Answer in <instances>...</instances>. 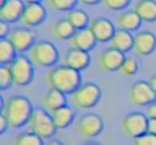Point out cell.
<instances>
[{"label":"cell","mask_w":156,"mask_h":145,"mask_svg":"<svg viewBox=\"0 0 156 145\" xmlns=\"http://www.w3.org/2000/svg\"><path fill=\"white\" fill-rule=\"evenodd\" d=\"M45 79L51 88L61 91L64 94H72L81 85L80 71L63 64L49 70Z\"/></svg>","instance_id":"1"},{"label":"cell","mask_w":156,"mask_h":145,"mask_svg":"<svg viewBox=\"0 0 156 145\" xmlns=\"http://www.w3.org/2000/svg\"><path fill=\"white\" fill-rule=\"evenodd\" d=\"M33 112L34 108L29 98L15 95L7 98L1 114L7 119L10 127L20 128L28 123Z\"/></svg>","instance_id":"2"},{"label":"cell","mask_w":156,"mask_h":145,"mask_svg":"<svg viewBox=\"0 0 156 145\" xmlns=\"http://www.w3.org/2000/svg\"><path fill=\"white\" fill-rule=\"evenodd\" d=\"M27 125L29 131L42 140L51 139L57 131L51 114L42 109H34Z\"/></svg>","instance_id":"3"},{"label":"cell","mask_w":156,"mask_h":145,"mask_svg":"<svg viewBox=\"0 0 156 145\" xmlns=\"http://www.w3.org/2000/svg\"><path fill=\"white\" fill-rule=\"evenodd\" d=\"M29 58L34 65L40 67H49L58 60V51L53 43L48 41H39L29 50Z\"/></svg>","instance_id":"4"},{"label":"cell","mask_w":156,"mask_h":145,"mask_svg":"<svg viewBox=\"0 0 156 145\" xmlns=\"http://www.w3.org/2000/svg\"><path fill=\"white\" fill-rule=\"evenodd\" d=\"M102 92L98 85L94 83L80 85L71 94V102L78 109H91L99 102Z\"/></svg>","instance_id":"5"},{"label":"cell","mask_w":156,"mask_h":145,"mask_svg":"<svg viewBox=\"0 0 156 145\" xmlns=\"http://www.w3.org/2000/svg\"><path fill=\"white\" fill-rule=\"evenodd\" d=\"M9 67L13 76L15 85L24 87L29 85L34 80V63L26 56L20 55L16 57L9 64Z\"/></svg>","instance_id":"6"},{"label":"cell","mask_w":156,"mask_h":145,"mask_svg":"<svg viewBox=\"0 0 156 145\" xmlns=\"http://www.w3.org/2000/svg\"><path fill=\"white\" fill-rule=\"evenodd\" d=\"M121 126L127 136L135 139L147 132L148 118L146 114L139 112L130 113L124 117Z\"/></svg>","instance_id":"7"},{"label":"cell","mask_w":156,"mask_h":145,"mask_svg":"<svg viewBox=\"0 0 156 145\" xmlns=\"http://www.w3.org/2000/svg\"><path fill=\"white\" fill-rule=\"evenodd\" d=\"M129 100L136 106H147L155 102L156 94L149 83L140 80L130 88Z\"/></svg>","instance_id":"8"},{"label":"cell","mask_w":156,"mask_h":145,"mask_svg":"<svg viewBox=\"0 0 156 145\" xmlns=\"http://www.w3.org/2000/svg\"><path fill=\"white\" fill-rule=\"evenodd\" d=\"M103 126L102 118L94 113L82 115L78 119L76 124L79 134L86 138H94L98 136L103 130Z\"/></svg>","instance_id":"9"},{"label":"cell","mask_w":156,"mask_h":145,"mask_svg":"<svg viewBox=\"0 0 156 145\" xmlns=\"http://www.w3.org/2000/svg\"><path fill=\"white\" fill-rule=\"evenodd\" d=\"M36 33L26 27H18L11 30L8 39L17 52L29 50L36 43Z\"/></svg>","instance_id":"10"},{"label":"cell","mask_w":156,"mask_h":145,"mask_svg":"<svg viewBox=\"0 0 156 145\" xmlns=\"http://www.w3.org/2000/svg\"><path fill=\"white\" fill-rule=\"evenodd\" d=\"M46 17V10L40 2H28L25 3L20 21L24 26L34 27L41 24Z\"/></svg>","instance_id":"11"},{"label":"cell","mask_w":156,"mask_h":145,"mask_svg":"<svg viewBox=\"0 0 156 145\" xmlns=\"http://www.w3.org/2000/svg\"><path fill=\"white\" fill-rule=\"evenodd\" d=\"M124 59L125 57L124 53L110 47L100 54L98 57V65L103 71L113 72L119 70Z\"/></svg>","instance_id":"12"},{"label":"cell","mask_w":156,"mask_h":145,"mask_svg":"<svg viewBox=\"0 0 156 145\" xmlns=\"http://www.w3.org/2000/svg\"><path fill=\"white\" fill-rule=\"evenodd\" d=\"M62 63L68 67L80 71L90 65V56L87 51L72 48L63 54Z\"/></svg>","instance_id":"13"},{"label":"cell","mask_w":156,"mask_h":145,"mask_svg":"<svg viewBox=\"0 0 156 145\" xmlns=\"http://www.w3.org/2000/svg\"><path fill=\"white\" fill-rule=\"evenodd\" d=\"M89 28L94 35L97 41L99 42L110 41L115 32L113 23L104 17H98L93 19Z\"/></svg>","instance_id":"14"},{"label":"cell","mask_w":156,"mask_h":145,"mask_svg":"<svg viewBox=\"0 0 156 145\" xmlns=\"http://www.w3.org/2000/svg\"><path fill=\"white\" fill-rule=\"evenodd\" d=\"M156 48V36L150 31L139 32L134 36L133 49L140 55H148Z\"/></svg>","instance_id":"15"},{"label":"cell","mask_w":156,"mask_h":145,"mask_svg":"<svg viewBox=\"0 0 156 145\" xmlns=\"http://www.w3.org/2000/svg\"><path fill=\"white\" fill-rule=\"evenodd\" d=\"M25 2L23 0H7L0 7V19L7 23L20 20Z\"/></svg>","instance_id":"16"},{"label":"cell","mask_w":156,"mask_h":145,"mask_svg":"<svg viewBox=\"0 0 156 145\" xmlns=\"http://www.w3.org/2000/svg\"><path fill=\"white\" fill-rule=\"evenodd\" d=\"M69 40L73 48L87 51V52L91 50L97 42V40L90 28L76 30L74 34Z\"/></svg>","instance_id":"17"},{"label":"cell","mask_w":156,"mask_h":145,"mask_svg":"<svg viewBox=\"0 0 156 145\" xmlns=\"http://www.w3.org/2000/svg\"><path fill=\"white\" fill-rule=\"evenodd\" d=\"M109 42L111 47L124 54L133 48L134 36L130 32L119 29L115 30Z\"/></svg>","instance_id":"18"},{"label":"cell","mask_w":156,"mask_h":145,"mask_svg":"<svg viewBox=\"0 0 156 145\" xmlns=\"http://www.w3.org/2000/svg\"><path fill=\"white\" fill-rule=\"evenodd\" d=\"M51 114L56 128L60 130L68 127L75 119V111L67 105L51 111Z\"/></svg>","instance_id":"19"},{"label":"cell","mask_w":156,"mask_h":145,"mask_svg":"<svg viewBox=\"0 0 156 145\" xmlns=\"http://www.w3.org/2000/svg\"><path fill=\"white\" fill-rule=\"evenodd\" d=\"M141 22L142 19L134 10L124 12L117 18V24L119 29L128 32L136 31L140 28Z\"/></svg>","instance_id":"20"},{"label":"cell","mask_w":156,"mask_h":145,"mask_svg":"<svg viewBox=\"0 0 156 145\" xmlns=\"http://www.w3.org/2000/svg\"><path fill=\"white\" fill-rule=\"evenodd\" d=\"M134 11L142 21H156V1L154 0H139L134 6Z\"/></svg>","instance_id":"21"},{"label":"cell","mask_w":156,"mask_h":145,"mask_svg":"<svg viewBox=\"0 0 156 145\" xmlns=\"http://www.w3.org/2000/svg\"><path fill=\"white\" fill-rule=\"evenodd\" d=\"M66 102L65 94L55 88H51L42 97V104L50 111H53L65 105Z\"/></svg>","instance_id":"22"},{"label":"cell","mask_w":156,"mask_h":145,"mask_svg":"<svg viewBox=\"0 0 156 145\" xmlns=\"http://www.w3.org/2000/svg\"><path fill=\"white\" fill-rule=\"evenodd\" d=\"M76 29L71 24L67 18L60 19L55 22L52 27V33L55 38L58 40H68L72 37Z\"/></svg>","instance_id":"23"},{"label":"cell","mask_w":156,"mask_h":145,"mask_svg":"<svg viewBox=\"0 0 156 145\" xmlns=\"http://www.w3.org/2000/svg\"><path fill=\"white\" fill-rule=\"evenodd\" d=\"M67 19L76 30L87 28L90 23V18L87 13L80 9H73L69 11L67 16Z\"/></svg>","instance_id":"24"},{"label":"cell","mask_w":156,"mask_h":145,"mask_svg":"<svg viewBox=\"0 0 156 145\" xmlns=\"http://www.w3.org/2000/svg\"><path fill=\"white\" fill-rule=\"evenodd\" d=\"M16 50L8 38L0 40V63L2 65H9L16 58Z\"/></svg>","instance_id":"25"},{"label":"cell","mask_w":156,"mask_h":145,"mask_svg":"<svg viewBox=\"0 0 156 145\" xmlns=\"http://www.w3.org/2000/svg\"><path fill=\"white\" fill-rule=\"evenodd\" d=\"M43 140L31 131L19 134L13 140L12 145H44Z\"/></svg>","instance_id":"26"},{"label":"cell","mask_w":156,"mask_h":145,"mask_svg":"<svg viewBox=\"0 0 156 145\" xmlns=\"http://www.w3.org/2000/svg\"><path fill=\"white\" fill-rule=\"evenodd\" d=\"M46 2L52 9L58 12H66L73 10L78 0H46Z\"/></svg>","instance_id":"27"},{"label":"cell","mask_w":156,"mask_h":145,"mask_svg":"<svg viewBox=\"0 0 156 145\" xmlns=\"http://www.w3.org/2000/svg\"><path fill=\"white\" fill-rule=\"evenodd\" d=\"M138 67V62L135 58L129 57V58H125L119 68V71L122 75L125 76H132L137 72Z\"/></svg>","instance_id":"28"},{"label":"cell","mask_w":156,"mask_h":145,"mask_svg":"<svg viewBox=\"0 0 156 145\" xmlns=\"http://www.w3.org/2000/svg\"><path fill=\"white\" fill-rule=\"evenodd\" d=\"M14 85L13 76L9 65H1L0 67V88L5 90Z\"/></svg>","instance_id":"29"},{"label":"cell","mask_w":156,"mask_h":145,"mask_svg":"<svg viewBox=\"0 0 156 145\" xmlns=\"http://www.w3.org/2000/svg\"><path fill=\"white\" fill-rule=\"evenodd\" d=\"M130 2L131 0H102L104 7L113 11L124 9L130 4Z\"/></svg>","instance_id":"30"},{"label":"cell","mask_w":156,"mask_h":145,"mask_svg":"<svg viewBox=\"0 0 156 145\" xmlns=\"http://www.w3.org/2000/svg\"><path fill=\"white\" fill-rule=\"evenodd\" d=\"M132 145H156V136L146 132L142 136L133 139Z\"/></svg>","instance_id":"31"},{"label":"cell","mask_w":156,"mask_h":145,"mask_svg":"<svg viewBox=\"0 0 156 145\" xmlns=\"http://www.w3.org/2000/svg\"><path fill=\"white\" fill-rule=\"evenodd\" d=\"M11 33L9 23L1 20L0 21V38H6Z\"/></svg>","instance_id":"32"},{"label":"cell","mask_w":156,"mask_h":145,"mask_svg":"<svg viewBox=\"0 0 156 145\" xmlns=\"http://www.w3.org/2000/svg\"><path fill=\"white\" fill-rule=\"evenodd\" d=\"M146 115L148 119H156V102L146 106Z\"/></svg>","instance_id":"33"},{"label":"cell","mask_w":156,"mask_h":145,"mask_svg":"<svg viewBox=\"0 0 156 145\" xmlns=\"http://www.w3.org/2000/svg\"><path fill=\"white\" fill-rule=\"evenodd\" d=\"M8 127H10L9 123L5 118L4 115L1 114L0 115V135H3L7 131Z\"/></svg>","instance_id":"34"},{"label":"cell","mask_w":156,"mask_h":145,"mask_svg":"<svg viewBox=\"0 0 156 145\" xmlns=\"http://www.w3.org/2000/svg\"><path fill=\"white\" fill-rule=\"evenodd\" d=\"M147 132L156 136V119H148Z\"/></svg>","instance_id":"35"},{"label":"cell","mask_w":156,"mask_h":145,"mask_svg":"<svg viewBox=\"0 0 156 145\" xmlns=\"http://www.w3.org/2000/svg\"><path fill=\"white\" fill-rule=\"evenodd\" d=\"M149 84L151 85L152 89L154 90V92H155L156 94V73L151 76L150 81H149Z\"/></svg>","instance_id":"36"},{"label":"cell","mask_w":156,"mask_h":145,"mask_svg":"<svg viewBox=\"0 0 156 145\" xmlns=\"http://www.w3.org/2000/svg\"><path fill=\"white\" fill-rule=\"evenodd\" d=\"M78 1L85 5H95L99 2H102V0H78Z\"/></svg>","instance_id":"37"},{"label":"cell","mask_w":156,"mask_h":145,"mask_svg":"<svg viewBox=\"0 0 156 145\" xmlns=\"http://www.w3.org/2000/svg\"><path fill=\"white\" fill-rule=\"evenodd\" d=\"M44 145H64L61 141L57 140H51L47 141Z\"/></svg>","instance_id":"38"},{"label":"cell","mask_w":156,"mask_h":145,"mask_svg":"<svg viewBox=\"0 0 156 145\" xmlns=\"http://www.w3.org/2000/svg\"><path fill=\"white\" fill-rule=\"evenodd\" d=\"M5 102H6L3 100L2 97H0V109H1V110H2V109H3V107H4Z\"/></svg>","instance_id":"39"},{"label":"cell","mask_w":156,"mask_h":145,"mask_svg":"<svg viewBox=\"0 0 156 145\" xmlns=\"http://www.w3.org/2000/svg\"><path fill=\"white\" fill-rule=\"evenodd\" d=\"M25 3H28V2H40V1L41 0H23Z\"/></svg>","instance_id":"40"},{"label":"cell","mask_w":156,"mask_h":145,"mask_svg":"<svg viewBox=\"0 0 156 145\" xmlns=\"http://www.w3.org/2000/svg\"><path fill=\"white\" fill-rule=\"evenodd\" d=\"M81 145H101L100 143H94V142H89V143H85L84 144Z\"/></svg>","instance_id":"41"},{"label":"cell","mask_w":156,"mask_h":145,"mask_svg":"<svg viewBox=\"0 0 156 145\" xmlns=\"http://www.w3.org/2000/svg\"><path fill=\"white\" fill-rule=\"evenodd\" d=\"M6 1H7V0H0V7L4 4L5 2H6Z\"/></svg>","instance_id":"42"}]
</instances>
